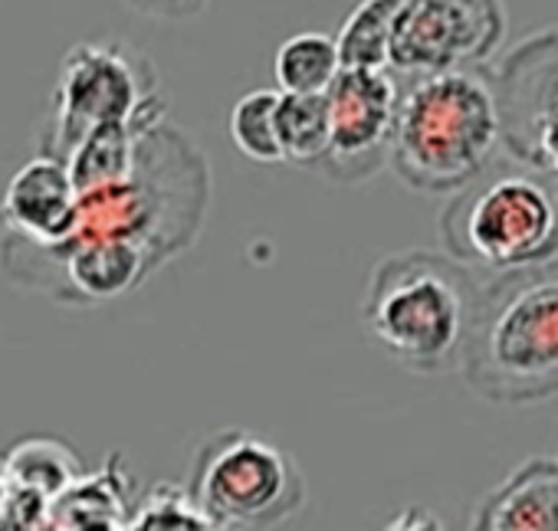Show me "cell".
<instances>
[{
	"mask_svg": "<svg viewBox=\"0 0 558 531\" xmlns=\"http://www.w3.org/2000/svg\"><path fill=\"white\" fill-rule=\"evenodd\" d=\"M207 203L210 168L204 151L181 128L161 122L142 135L125 177L80 190L73 230L57 249H122L158 270L197 239Z\"/></svg>",
	"mask_w": 558,
	"mask_h": 531,
	"instance_id": "1",
	"label": "cell"
},
{
	"mask_svg": "<svg viewBox=\"0 0 558 531\" xmlns=\"http://www.w3.org/2000/svg\"><path fill=\"white\" fill-rule=\"evenodd\" d=\"M483 280L473 266L437 249H401L368 276L362 325L368 338L414 374L460 371Z\"/></svg>",
	"mask_w": 558,
	"mask_h": 531,
	"instance_id": "2",
	"label": "cell"
},
{
	"mask_svg": "<svg viewBox=\"0 0 558 531\" xmlns=\"http://www.w3.org/2000/svg\"><path fill=\"white\" fill-rule=\"evenodd\" d=\"M460 374L489 404L558 400V256L483 280Z\"/></svg>",
	"mask_w": 558,
	"mask_h": 531,
	"instance_id": "3",
	"label": "cell"
},
{
	"mask_svg": "<svg viewBox=\"0 0 558 531\" xmlns=\"http://www.w3.org/2000/svg\"><path fill=\"white\" fill-rule=\"evenodd\" d=\"M499 148L493 70L473 66L401 79L391 168L411 190L453 197L496 161Z\"/></svg>",
	"mask_w": 558,
	"mask_h": 531,
	"instance_id": "4",
	"label": "cell"
},
{
	"mask_svg": "<svg viewBox=\"0 0 558 531\" xmlns=\"http://www.w3.org/2000/svg\"><path fill=\"white\" fill-rule=\"evenodd\" d=\"M447 252L483 273H512L558 256V187L519 161H493L440 213Z\"/></svg>",
	"mask_w": 558,
	"mask_h": 531,
	"instance_id": "5",
	"label": "cell"
},
{
	"mask_svg": "<svg viewBox=\"0 0 558 531\" xmlns=\"http://www.w3.org/2000/svg\"><path fill=\"white\" fill-rule=\"evenodd\" d=\"M161 122L165 96L151 60L125 40H86L60 63L37 155L66 161L93 132L116 125L155 128Z\"/></svg>",
	"mask_w": 558,
	"mask_h": 531,
	"instance_id": "6",
	"label": "cell"
},
{
	"mask_svg": "<svg viewBox=\"0 0 558 531\" xmlns=\"http://www.w3.org/2000/svg\"><path fill=\"white\" fill-rule=\"evenodd\" d=\"M191 502L223 528H272L303 508L306 482L287 449L246 430H223L197 449Z\"/></svg>",
	"mask_w": 558,
	"mask_h": 531,
	"instance_id": "7",
	"label": "cell"
},
{
	"mask_svg": "<svg viewBox=\"0 0 558 531\" xmlns=\"http://www.w3.org/2000/svg\"><path fill=\"white\" fill-rule=\"evenodd\" d=\"M493 83L502 151L558 187V27L515 44Z\"/></svg>",
	"mask_w": 558,
	"mask_h": 531,
	"instance_id": "8",
	"label": "cell"
},
{
	"mask_svg": "<svg viewBox=\"0 0 558 531\" xmlns=\"http://www.w3.org/2000/svg\"><path fill=\"white\" fill-rule=\"evenodd\" d=\"M506 37L502 0H404L388 70L401 79L486 66Z\"/></svg>",
	"mask_w": 558,
	"mask_h": 531,
	"instance_id": "9",
	"label": "cell"
},
{
	"mask_svg": "<svg viewBox=\"0 0 558 531\" xmlns=\"http://www.w3.org/2000/svg\"><path fill=\"white\" fill-rule=\"evenodd\" d=\"M329 151L319 174L336 184H362L391 164L401 79L391 70H342L326 92Z\"/></svg>",
	"mask_w": 558,
	"mask_h": 531,
	"instance_id": "10",
	"label": "cell"
},
{
	"mask_svg": "<svg viewBox=\"0 0 558 531\" xmlns=\"http://www.w3.org/2000/svg\"><path fill=\"white\" fill-rule=\"evenodd\" d=\"M80 190L63 161L37 155L8 181L0 197V233H14L37 246H57L70 236Z\"/></svg>",
	"mask_w": 558,
	"mask_h": 531,
	"instance_id": "11",
	"label": "cell"
},
{
	"mask_svg": "<svg viewBox=\"0 0 558 531\" xmlns=\"http://www.w3.org/2000/svg\"><path fill=\"white\" fill-rule=\"evenodd\" d=\"M473 531H558V459L522 462L476 508Z\"/></svg>",
	"mask_w": 558,
	"mask_h": 531,
	"instance_id": "12",
	"label": "cell"
},
{
	"mask_svg": "<svg viewBox=\"0 0 558 531\" xmlns=\"http://www.w3.org/2000/svg\"><path fill=\"white\" fill-rule=\"evenodd\" d=\"M342 70L339 44L326 34H296L276 50L272 60L279 92L290 96H326Z\"/></svg>",
	"mask_w": 558,
	"mask_h": 531,
	"instance_id": "13",
	"label": "cell"
},
{
	"mask_svg": "<svg viewBox=\"0 0 558 531\" xmlns=\"http://www.w3.org/2000/svg\"><path fill=\"white\" fill-rule=\"evenodd\" d=\"M401 4L404 0H359L336 37L345 70H388Z\"/></svg>",
	"mask_w": 558,
	"mask_h": 531,
	"instance_id": "14",
	"label": "cell"
},
{
	"mask_svg": "<svg viewBox=\"0 0 558 531\" xmlns=\"http://www.w3.org/2000/svg\"><path fill=\"white\" fill-rule=\"evenodd\" d=\"M279 151L293 168L319 171L329 151V99L326 96H279L276 112Z\"/></svg>",
	"mask_w": 558,
	"mask_h": 531,
	"instance_id": "15",
	"label": "cell"
},
{
	"mask_svg": "<svg viewBox=\"0 0 558 531\" xmlns=\"http://www.w3.org/2000/svg\"><path fill=\"white\" fill-rule=\"evenodd\" d=\"M279 96L283 92H276V89H253L230 112V141L243 158H250L256 164L283 161V151H279V132H276Z\"/></svg>",
	"mask_w": 558,
	"mask_h": 531,
	"instance_id": "16",
	"label": "cell"
},
{
	"mask_svg": "<svg viewBox=\"0 0 558 531\" xmlns=\"http://www.w3.org/2000/svg\"><path fill=\"white\" fill-rule=\"evenodd\" d=\"M122 4L151 21H191L207 11L210 0H122Z\"/></svg>",
	"mask_w": 558,
	"mask_h": 531,
	"instance_id": "17",
	"label": "cell"
},
{
	"mask_svg": "<svg viewBox=\"0 0 558 531\" xmlns=\"http://www.w3.org/2000/svg\"><path fill=\"white\" fill-rule=\"evenodd\" d=\"M385 531H444V524L434 518V511L421 508V505H408L404 511H398Z\"/></svg>",
	"mask_w": 558,
	"mask_h": 531,
	"instance_id": "18",
	"label": "cell"
}]
</instances>
